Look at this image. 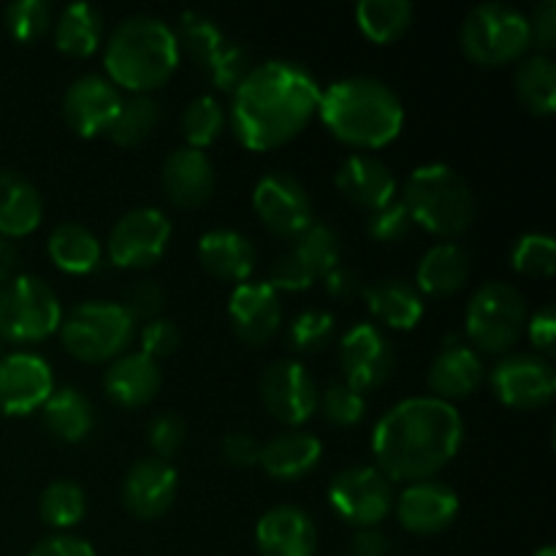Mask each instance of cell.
Wrapping results in <instances>:
<instances>
[{"instance_id":"1","label":"cell","mask_w":556,"mask_h":556,"mask_svg":"<svg viewBox=\"0 0 556 556\" xmlns=\"http://www.w3.org/2000/svg\"><path fill=\"white\" fill-rule=\"evenodd\" d=\"M320 85L293 60H266L233 87L231 130L239 144L269 152L296 139L318 114Z\"/></svg>"},{"instance_id":"2","label":"cell","mask_w":556,"mask_h":556,"mask_svg":"<svg viewBox=\"0 0 556 556\" xmlns=\"http://www.w3.org/2000/svg\"><path fill=\"white\" fill-rule=\"evenodd\" d=\"M465 443V421L451 402L402 400L375 424L372 454L389 481H432Z\"/></svg>"},{"instance_id":"3","label":"cell","mask_w":556,"mask_h":556,"mask_svg":"<svg viewBox=\"0 0 556 556\" xmlns=\"http://www.w3.org/2000/svg\"><path fill=\"white\" fill-rule=\"evenodd\" d=\"M318 114L337 141L356 150H380L402 134L405 106L386 81L345 76L320 90Z\"/></svg>"},{"instance_id":"4","label":"cell","mask_w":556,"mask_h":556,"mask_svg":"<svg viewBox=\"0 0 556 556\" xmlns=\"http://www.w3.org/2000/svg\"><path fill=\"white\" fill-rule=\"evenodd\" d=\"M103 65H106V79L117 90L123 87L130 96H150L177 71V33L157 16H128L109 36Z\"/></svg>"},{"instance_id":"5","label":"cell","mask_w":556,"mask_h":556,"mask_svg":"<svg viewBox=\"0 0 556 556\" xmlns=\"http://www.w3.org/2000/svg\"><path fill=\"white\" fill-rule=\"evenodd\" d=\"M405 210L413 226L443 239H456L476 220V195L467 179L445 163L413 168L405 182Z\"/></svg>"},{"instance_id":"6","label":"cell","mask_w":556,"mask_h":556,"mask_svg":"<svg viewBox=\"0 0 556 556\" xmlns=\"http://www.w3.org/2000/svg\"><path fill=\"white\" fill-rule=\"evenodd\" d=\"M459 43L465 58L476 65L500 68L521 60L532 47L530 22L519 9L500 0L478 3L462 22Z\"/></svg>"},{"instance_id":"7","label":"cell","mask_w":556,"mask_h":556,"mask_svg":"<svg viewBox=\"0 0 556 556\" xmlns=\"http://www.w3.org/2000/svg\"><path fill=\"white\" fill-rule=\"evenodd\" d=\"M527 302L510 282H483L467 304L465 329L472 345L492 356L514 351L527 329Z\"/></svg>"},{"instance_id":"8","label":"cell","mask_w":556,"mask_h":556,"mask_svg":"<svg viewBox=\"0 0 556 556\" xmlns=\"http://www.w3.org/2000/svg\"><path fill=\"white\" fill-rule=\"evenodd\" d=\"M136 324L117 302H85L60 324L65 353L85 364H101L123 356L134 340Z\"/></svg>"},{"instance_id":"9","label":"cell","mask_w":556,"mask_h":556,"mask_svg":"<svg viewBox=\"0 0 556 556\" xmlns=\"http://www.w3.org/2000/svg\"><path fill=\"white\" fill-rule=\"evenodd\" d=\"M63 324V307L52 286L33 275H16L0 288V337L33 345L52 337Z\"/></svg>"},{"instance_id":"10","label":"cell","mask_w":556,"mask_h":556,"mask_svg":"<svg viewBox=\"0 0 556 556\" xmlns=\"http://www.w3.org/2000/svg\"><path fill=\"white\" fill-rule=\"evenodd\" d=\"M177 41L179 47L182 43L188 47L195 65L220 90H233L239 79L248 74V52L233 43L212 16L201 14V11H185L179 16Z\"/></svg>"},{"instance_id":"11","label":"cell","mask_w":556,"mask_h":556,"mask_svg":"<svg viewBox=\"0 0 556 556\" xmlns=\"http://www.w3.org/2000/svg\"><path fill=\"white\" fill-rule=\"evenodd\" d=\"M329 505L345 525L375 530L394 508V486L372 465H353L329 483Z\"/></svg>"},{"instance_id":"12","label":"cell","mask_w":556,"mask_h":556,"mask_svg":"<svg viewBox=\"0 0 556 556\" xmlns=\"http://www.w3.org/2000/svg\"><path fill=\"white\" fill-rule=\"evenodd\" d=\"M172 239V220L157 206H136L112 226L106 255L119 269H147L163 258Z\"/></svg>"},{"instance_id":"13","label":"cell","mask_w":556,"mask_h":556,"mask_svg":"<svg viewBox=\"0 0 556 556\" xmlns=\"http://www.w3.org/2000/svg\"><path fill=\"white\" fill-rule=\"evenodd\" d=\"M253 206L266 231L280 239H291V242L315 223L307 188L288 172L264 174L255 182Z\"/></svg>"},{"instance_id":"14","label":"cell","mask_w":556,"mask_h":556,"mask_svg":"<svg viewBox=\"0 0 556 556\" xmlns=\"http://www.w3.org/2000/svg\"><path fill=\"white\" fill-rule=\"evenodd\" d=\"M492 391L503 405L514 410L546 407L556 394V372L552 362L538 353H510L492 369Z\"/></svg>"},{"instance_id":"15","label":"cell","mask_w":556,"mask_h":556,"mask_svg":"<svg viewBox=\"0 0 556 556\" xmlns=\"http://www.w3.org/2000/svg\"><path fill=\"white\" fill-rule=\"evenodd\" d=\"M394 348L375 324H356L340 340L342 380L358 394L380 389L394 372Z\"/></svg>"},{"instance_id":"16","label":"cell","mask_w":556,"mask_h":556,"mask_svg":"<svg viewBox=\"0 0 556 556\" xmlns=\"http://www.w3.org/2000/svg\"><path fill=\"white\" fill-rule=\"evenodd\" d=\"M258 391L269 416L286 427H302L318 410V386L313 375L291 358L269 364L261 375Z\"/></svg>"},{"instance_id":"17","label":"cell","mask_w":556,"mask_h":556,"mask_svg":"<svg viewBox=\"0 0 556 556\" xmlns=\"http://www.w3.org/2000/svg\"><path fill=\"white\" fill-rule=\"evenodd\" d=\"M123 106L117 87L101 74H85L68 85L63 96V119L81 139L109 134L114 117Z\"/></svg>"},{"instance_id":"18","label":"cell","mask_w":556,"mask_h":556,"mask_svg":"<svg viewBox=\"0 0 556 556\" xmlns=\"http://www.w3.org/2000/svg\"><path fill=\"white\" fill-rule=\"evenodd\" d=\"M52 367L36 353H11L0 358V413L30 416L52 396Z\"/></svg>"},{"instance_id":"19","label":"cell","mask_w":556,"mask_h":556,"mask_svg":"<svg viewBox=\"0 0 556 556\" xmlns=\"http://www.w3.org/2000/svg\"><path fill=\"white\" fill-rule=\"evenodd\" d=\"M179 478L172 462L144 456L128 470L123 483V505L141 521H155L172 510L177 500Z\"/></svg>"},{"instance_id":"20","label":"cell","mask_w":556,"mask_h":556,"mask_svg":"<svg viewBox=\"0 0 556 556\" xmlns=\"http://www.w3.org/2000/svg\"><path fill=\"white\" fill-rule=\"evenodd\" d=\"M400 525L413 535H438L448 530L459 516V497L443 481L407 483L405 492L394 497Z\"/></svg>"},{"instance_id":"21","label":"cell","mask_w":556,"mask_h":556,"mask_svg":"<svg viewBox=\"0 0 556 556\" xmlns=\"http://www.w3.org/2000/svg\"><path fill=\"white\" fill-rule=\"evenodd\" d=\"M228 318L239 340L266 345L282 324L280 296L269 282H239L228 299Z\"/></svg>"},{"instance_id":"22","label":"cell","mask_w":556,"mask_h":556,"mask_svg":"<svg viewBox=\"0 0 556 556\" xmlns=\"http://www.w3.org/2000/svg\"><path fill=\"white\" fill-rule=\"evenodd\" d=\"M255 546L261 556H315L318 530L302 508L277 505L255 525Z\"/></svg>"},{"instance_id":"23","label":"cell","mask_w":556,"mask_h":556,"mask_svg":"<svg viewBox=\"0 0 556 556\" xmlns=\"http://www.w3.org/2000/svg\"><path fill=\"white\" fill-rule=\"evenodd\" d=\"M334 185L351 204L367 212L383 210L386 204L396 201L394 172L378 155H369V152L348 155L342 166L337 168Z\"/></svg>"},{"instance_id":"24","label":"cell","mask_w":556,"mask_h":556,"mask_svg":"<svg viewBox=\"0 0 556 556\" xmlns=\"http://www.w3.org/2000/svg\"><path fill=\"white\" fill-rule=\"evenodd\" d=\"M161 386V364L141 351L123 353L103 372V391L114 405L125 407V410H139V407L150 405Z\"/></svg>"},{"instance_id":"25","label":"cell","mask_w":556,"mask_h":556,"mask_svg":"<svg viewBox=\"0 0 556 556\" xmlns=\"http://www.w3.org/2000/svg\"><path fill=\"white\" fill-rule=\"evenodd\" d=\"M486 378L481 356L467 342L448 340L429 367L427 383L434 400L454 402L476 394L478 386Z\"/></svg>"},{"instance_id":"26","label":"cell","mask_w":556,"mask_h":556,"mask_svg":"<svg viewBox=\"0 0 556 556\" xmlns=\"http://www.w3.org/2000/svg\"><path fill=\"white\" fill-rule=\"evenodd\" d=\"M161 182L174 206L193 210L210 201L215 190V166L204 150L177 147L163 163Z\"/></svg>"},{"instance_id":"27","label":"cell","mask_w":556,"mask_h":556,"mask_svg":"<svg viewBox=\"0 0 556 556\" xmlns=\"http://www.w3.org/2000/svg\"><path fill=\"white\" fill-rule=\"evenodd\" d=\"M199 261L220 282H248L255 266V248L233 228H215L199 239Z\"/></svg>"},{"instance_id":"28","label":"cell","mask_w":556,"mask_h":556,"mask_svg":"<svg viewBox=\"0 0 556 556\" xmlns=\"http://www.w3.org/2000/svg\"><path fill=\"white\" fill-rule=\"evenodd\" d=\"M324 445L309 432H282L261 445L258 465L275 481H299L320 465Z\"/></svg>"},{"instance_id":"29","label":"cell","mask_w":556,"mask_h":556,"mask_svg":"<svg viewBox=\"0 0 556 556\" xmlns=\"http://www.w3.org/2000/svg\"><path fill=\"white\" fill-rule=\"evenodd\" d=\"M43 201L36 185L20 172H0V237L20 239L41 226Z\"/></svg>"},{"instance_id":"30","label":"cell","mask_w":556,"mask_h":556,"mask_svg":"<svg viewBox=\"0 0 556 556\" xmlns=\"http://www.w3.org/2000/svg\"><path fill=\"white\" fill-rule=\"evenodd\" d=\"M362 296L369 313L389 329L410 331L421 324L424 296L413 282L402 280V277H386V280L372 282V286L362 288Z\"/></svg>"},{"instance_id":"31","label":"cell","mask_w":556,"mask_h":556,"mask_svg":"<svg viewBox=\"0 0 556 556\" xmlns=\"http://www.w3.org/2000/svg\"><path fill=\"white\" fill-rule=\"evenodd\" d=\"M470 277V255L454 242H440L424 253L416 269V288L421 296H451L465 288Z\"/></svg>"},{"instance_id":"32","label":"cell","mask_w":556,"mask_h":556,"mask_svg":"<svg viewBox=\"0 0 556 556\" xmlns=\"http://www.w3.org/2000/svg\"><path fill=\"white\" fill-rule=\"evenodd\" d=\"M47 253L52 264L65 275H90L101 266V239L79 223H63L49 233Z\"/></svg>"},{"instance_id":"33","label":"cell","mask_w":556,"mask_h":556,"mask_svg":"<svg viewBox=\"0 0 556 556\" xmlns=\"http://www.w3.org/2000/svg\"><path fill=\"white\" fill-rule=\"evenodd\" d=\"M43 427L63 443H81L96 427V407L81 391L58 389L52 391L41 407Z\"/></svg>"},{"instance_id":"34","label":"cell","mask_w":556,"mask_h":556,"mask_svg":"<svg viewBox=\"0 0 556 556\" xmlns=\"http://www.w3.org/2000/svg\"><path fill=\"white\" fill-rule=\"evenodd\" d=\"M103 38V14L90 3H71L54 22V47L68 58H90Z\"/></svg>"},{"instance_id":"35","label":"cell","mask_w":556,"mask_h":556,"mask_svg":"<svg viewBox=\"0 0 556 556\" xmlns=\"http://www.w3.org/2000/svg\"><path fill=\"white\" fill-rule=\"evenodd\" d=\"M514 90L521 106L535 117H552L556 112V65L552 54H530L519 63Z\"/></svg>"},{"instance_id":"36","label":"cell","mask_w":556,"mask_h":556,"mask_svg":"<svg viewBox=\"0 0 556 556\" xmlns=\"http://www.w3.org/2000/svg\"><path fill=\"white\" fill-rule=\"evenodd\" d=\"M416 5L410 0H362L356 5V25L369 41L394 43L410 30Z\"/></svg>"},{"instance_id":"37","label":"cell","mask_w":556,"mask_h":556,"mask_svg":"<svg viewBox=\"0 0 556 556\" xmlns=\"http://www.w3.org/2000/svg\"><path fill=\"white\" fill-rule=\"evenodd\" d=\"M161 123V106L152 96H130L123 98L117 117H114L109 136L119 147H139L155 134Z\"/></svg>"},{"instance_id":"38","label":"cell","mask_w":556,"mask_h":556,"mask_svg":"<svg viewBox=\"0 0 556 556\" xmlns=\"http://www.w3.org/2000/svg\"><path fill=\"white\" fill-rule=\"evenodd\" d=\"M291 253L302 261L304 269H307L315 280H318V277L324 280L331 269L340 266L342 244L340 237H337L326 223H313L302 237L293 239Z\"/></svg>"},{"instance_id":"39","label":"cell","mask_w":556,"mask_h":556,"mask_svg":"<svg viewBox=\"0 0 556 556\" xmlns=\"http://www.w3.org/2000/svg\"><path fill=\"white\" fill-rule=\"evenodd\" d=\"M87 500L79 483L74 481H52L41 492L38 500V514L41 521L52 530H68L85 519Z\"/></svg>"},{"instance_id":"40","label":"cell","mask_w":556,"mask_h":556,"mask_svg":"<svg viewBox=\"0 0 556 556\" xmlns=\"http://www.w3.org/2000/svg\"><path fill=\"white\" fill-rule=\"evenodd\" d=\"M223 128H226V112L217 103V98L199 96L188 103L182 114V134L188 139V147L204 150V147L215 144Z\"/></svg>"},{"instance_id":"41","label":"cell","mask_w":556,"mask_h":556,"mask_svg":"<svg viewBox=\"0 0 556 556\" xmlns=\"http://www.w3.org/2000/svg\"><path fill=\"white\" fill-rule=\"evenodd\" d=\"M510 264L525 277H552L556 266V244L552 233L532 231L516 239Z\"/></svg>"},{"instance_id":"42","label":"cell","mask_w":556,"mask_h":556,"mask_svg":"<svg viewBox=\"0 0 556 556\" xmlns=\"http://www.w3.org/2000/svg\"><path fill=\"white\" fill-rule=\"evenodd\" d=\"M334 315L326 309H304L288 326V345L296 353H318L334 340Z\"/></svg>"},{"instance_id":"43","label":"cell","mask_w":556,"mask_h":556,"mask_svg":"<svg viewBox=\"0 0 556 556\" xmlns=\"http://www.w3.org/2000/svg\"><path fill=\"white\" fill-rule=\"evenodd\" d=\"M320 416L331 424V427H356L367 413V400L364 394L353 391L345 380H331L318 396Z\"/></svg>"},{"instance_id":"44","label":"cell","mask_w":556,"mask_h":556,"mask_svg":"<svg viewBox=\"0 0 556 556\" xmlns=\"http://www.w3.org/2000/svg\"><path fill=\"white\" fill-rule=\"evenodd\" d=\"M5 30L22 43L38 41L52 27V5L43 0H16L5 5Z\"/></svg>"},{"instance_id":"45","label":"cell","mask_w":556,"mask_h":556,"mask_svg":"<svg viewBox=\"0 0 556 556\" xmlns=\"http://www.w3.org/2000/svg\"><path fill=\"white\" fill-rule=\"evenodd\" d=\"M410 231H413L410 212L405 210L402 201H391V204H386L383 210L369 212L367 217V233L375 239V242H383V244L402 242Z\"/></svg>"},{"instance_id":"46","label":"cell","mask_w":556,"mask_h":556,"mask_svg":"<svg viewBox=\"0 0 556 556\" xmlns=\"http://www.w3.org/2000/svg\"><path fill=\"white\" fill-rule=\"evenodd\" d=\"M185 421L174 413H161L150 421V429H147V440H150V448L155 451L157 459L172 462V456H177L185 445Z\"/></svg>"},{"instance_id":"47","label":"cell","mask_w":556,"mask_h":556,"mask_svg":"<svg viewBox=\"0 0 556 556\" xmlns=\"http://www.w3.org/2000/svg\"><path fill=\"white\" fill-rule=\"evenodd\" d=\"M163 302H166V293H163V288L157 286L155 280H136L134 286L125 291L123 302H119V307L128 313V318L134 320H155L157 313H161Z\"/></svg>"},{"instance_id":"48","label":"cell","mask_w":556,"mask_h":556,"mask_svg":"<svg viewBox=\"0 0 556 556\" xmlns=\"http://www.w3.org/2000/svg\"><path fill=\"white\" fill-rule=\"evenodd\" d=\"M179 329L174 320H166V318H155L150 320V324H144V329H141V353L150 358H166L172 356L174 351L179 348Z\"/></svg>"},{"instance_id":"49","label":"cell","mask_w":556,"mask_h":556,"mask_svg":"<svg viewBox=\"0 0 556 556\" xmlns=\"http://www.w3.org/2000/svg\"><path fill=\"white\" fill-rule=\"evenodd\" d=\"M313 282L315 277L304 269V264L291 253V250L282 253L280 258L275 261V266H271L269 286L275 288V291H307V288H313Z\"/></svg>"},{"instance_id":"50","label":"cell","mask_w":556,"mask_h":556,"mask_svg":"<svg viewBox=\"0 0 556 556\" xmlns=\"http://www.w3.org/2000/svg\"><path fill=\"white\" fill-rule=\"evenodd\" d=\"M527 22H530V41L541 49V54L552 52L556 47V0H541Z\"/></svg>"},{"instance_id":"51","label":"cell","mask_w":556,"mask_h":556,"mask_svg":"<svg viewBox=\"0 0 556 556\" xmlns=\"http://www.w3.org/2000/svg\"><path fill=\"white\" fill-rule=\"evenodd\" d=\"M223 459L233 467H253L258 465L261 443L248 432H231L223 438Z\"/></svg>"},{"instance_id":"52","label":"cell","mask_w":556,"mask_h":556,"mask_svg":"<svg viewBox=\"0 0 556 556\" xmlns=\"http://www.w3.org/2000/svg\"><path fill=\"white\" fill-rule=\"evenodd\" d=\"M525 331L530 334V342L535 345V351L552 356V353H554V334H556L554 307H543V309H538L532 318H527V329ZM541 353H538V356H541Z\"/></svg>"},{"instance_id":"53","label":"cell","mask_w":556,"mask_h":556,"mask_svg":"<svg viewBox=\"0 0 556 556\" xmlns=\"http://www.w3.org/2000/svg\"><path fill=\"white\" fill-rule=\"evenodd\" d=\"M27 556H98L96 548L90 546L87 541L74 535H52L43 538L41 543H36Z\"/></svg>"},{"instance_id":"54","label":"cell","mask_w":556,"mask_h":556,"mask_svg":"<svg viewBox=\"0 0 556 556\" xmlns=\"http://www.w3.org/2000/svg\"><path fill=\"white\" fill-rule=\"evenodd\" d=\"M348 556H394V548H391L389 538L380 535L378 530H358Z\"/></svg>"},{"instance_id":"55","label":"cell","mask_w":556,"mask_h":556,"mask_svg":"<svg viewBox=\"0 0 556 556\" xmlns=\"http://www.w3.org/2000/svg\"><path fill=\"white\" fill-rule=\"evenodd\" d=\"M324 286L326 291H329V296L334 299H351L362 291L356 275H353L351 269H342V266H337V269H331L329 275L324 277Z\"/></svg>"},{"instance_id":"56","label":"cell","mask_w":556,"mask_h":556,"mask_svg":"<svg viewBox=\"0 0 556 556\" xmlns=\"http://www.w3.org/2000/svg\"><path fill=\"white\" fill-rule=\"evenodd\" d=\"M20 275V250L11 239L0 237V288Z\"/></svg>"},{"instance_id":"57","label":"cell","mask_w":556,"mask_h":556,"mask_svg":"<svg viewBox=\"0 0 556 556\" xmlns=\"http://www.w3.org/2000/svg\"><path fill=\"white\" fill-rule=\"evenodd\" d=\"M532 556H556V548L554 546H543V548H538V552Z\"/></svg>"},{"instance_id":"58","label":"cell","mask_w":556,"mask_h":556,"mask_svg":"<svg viewBox=\"0 0 556 556\" xmlns=\"http://www.w3.org/2000/svg\"><path fill=\"white\" fill-rule=\"evenodd\" d=\"M0 358H3V353H0Z\"/></svg>"}]
</instances>
